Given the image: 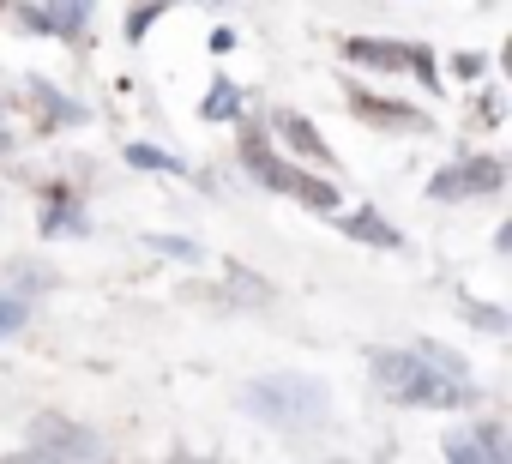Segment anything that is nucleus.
Returning a JSON list of instances; mask_svg holds the SVG:
<instances>
[{"label": "nucleus", "instance_id": "nucleus-1", "mask_svg": "<svg viewBox=\"0 0 512 464\" xmlns=\"http://www.w3.org/2000/svg\"><path fill=\"white\" fill-rule=\"evenodd\" d=\"M374 380H380V392L398 398V404H428V410L476 404V386H470V380L440 374V368L422 362L416 350H374Z\"/></svg>", "mask_w": 512, "mask_h": 464}, {"label": "nucleus", "instance_id": "nucleus-2", "mask_svg": "<svg viewBox=\"0 0 512 464\" xmlns=\"http://www.w3.org/2000/svg\"><path fill=\"white\" fill-rule=\"evenodd\" d=\"M241 404L260 416V422H272V428H284V434H314L320 422H326V386L320 380H302V374H278V380H253L247 392H241Z\"/></svg>", "mask_w": 512, "mask_h": 464}, {"label": "nucleus", "instance_id": "nucleus-3", "mask_svg": "<svg viewBox=\"0 0 512 464\" xmlns=\"http://www.w3.org/2000/svg\"><path fill=\"white\" fill-rule=\"evenodd\" d=\"M241 163L260 175L272 193H290V199H302L308 211H338V187H332V181H320V175H302L296 163H284L278 151H266V145H260V133H247V139H241Z\"/></svg>", "mask_w": 512, "mask_h": 464}, {"label": "nucleus", "instance_id": "nucleus-4", "mask_svg": "<svg viewBox=\"0 0 512 464\" xmlns=\"http://www.w3.org/2000/svg\"><path fill=\"white\" fill-rule=\"evenodd\" d=\"M500 181H506L500 157H464V163H446V169L428 181V193H434L440 205H452V199H464V193H500Z\"/></svg>", "mask_w": 512, "mask_h": 464}, {"label": "nucleus", "instance_id": "nucleus-5", "mask_svg": "<svg viewBox=\"0 0 512 464\" xmlns=\"http://www.w3.org/2000/svg\"><path fill=\"white\" fill-rule=\"evenodd\" d=\"M91 452H97V434H85L79 422H67V416H37L31 422L25 458H91Z\"/></svg>", "mask_w": 512, "mask_h": 464}, {"label": "nucleus", "instance_id": "nucleus-6", "mask_svg": "<svg viewBox=\"0 0 512 464\" xmlns=\"http://www.w3.org/2000/svg\"><path fill=\"white\" fill-rule=\"evenodd\" d=\"M446 458L452 464H506L512 458V440H506L500 422H476V428H464V434L446 440Z\"/></svg>", "mask_w": 512, "mask_h": 464}, {"label": "nucleus", "instance_id": "nucleus-7", "mask_svg": "<svg viewBox=\"0 0 512 464\" xmlns=\"http://www.w3.org/2000/svg\"><path fill=\"white\" fill-rule=\"evenodd\" d=\"M350 109H356L362 121L398 127V133H434V121H428V115H416V109H398V103H380V97H368V91H350Z\"/></svg>", "mask_w": 512, "mask_h": 464}, {"label": "nucleus", "instance_id": "nucleus-8", "mask_svg": "<svg viewBox=\"0 0 512 464\" xmlns=\"http://www.w3.org/2000/svg\"><path fill=\"white\" fill-rule=\"evenodd\" d=\"M31 103L43 109V127H85V103H67L49 79H31Z\"/></svg>", "mask_w": 512, "mask_h": 464}, {"label": "nucleus", "instance_id": "nucleus-9", "mask_svg": "<svg viewBox=\"0 0 512 464\" xmlns=\"http://www.w3.org/2000/svg\"><path fill=\"white\" fill-rule=\"evenodd\" d=\"M49 31L61 37V43H79L85 37V25H91V13H97V0H49Z\"/></svg>", "mask_w": 512, "mask_h": 464}, {"label": "nucleus", "instance_id": "nucleus-10", "mask_svg": "<svg viewBox=\"0 0 512 464\" xmlns=\"http://www.w3.org/2000/svg\"><path fill=\"white\" fill-rule=\"evenodd\" d=\"M344 55L356 67H380V73H404V43H380V37H350Z\"/></svg>", "mask_w": 512, "mask_h": 464}, {"label": "nucleus", "instance_id": "nucleus-11", "mask_svg": "<svg viewBox=\"0 0 512 464\" xmlns=\"http://www.w3.org/2000/svg\"><path fill=\"white\" fill-rule=\"evenodd\" d=\"M272 127L284 133V145H290L296 157H320V163H332V151H326V139H320V133H314V127H308L302 115H290V109H278V115H272Z\"/></svg>", "mask_w": 512, "mask_h": 464}, {"label": "nucleus", "instance_id": "nucleus-12", "mask_svg": "<svg viewBox=\"0 0 512 464\" xmlns=\"http://www.w3.org/2000/svg\"><path fill=\"white\" fill-rule=\"evenodd\" d=\"M43 236H85V211L73 205L67 187H49V211H43Z\"/></svg>", "mask_w": 512, "mask_h": 464}, {"label": "nucleus", "instance_id": "nucleus-13", "mask_svg": "<svg viewBox=\"0 0 512 464\" xmlns=\"http://www.w3.org/2000/svg\"><path fill=\"white\" fill-rule=\"evenodd\" d=\"M344 236H356V242H368V248H404V236L380 217V211H356V217H344Z\"/></svg>", "mask_w": 512, "mask_h": 464}, {"label": "nucleus", "instance_id": "nucleus-14", "mask_svg": "<svg viewBox=\"0 0 512 464\" xmlns=\"http://www.w3.org/2000/svg\"><path fill=\"white\" fill-rule=\"evenodd\" d=\"M199 115H205V121H235V115H241V85L217 79V85H211V97L199 103Z\"/></svg>", "mask_w": 512, "mask_h": 464}, {"label": "nucleus", "instance_id": "nucleus-15", "mask_svg": "<svg viewBox=\"0 0 512 464\" xmlns=\"http://www.w3.org/2000/svg\"><path fill=\"white\" fill-rule=\"evenodd\" d=\"M127 163L133 169H157V175H187V163L169 157V151H157V145H127Z\"/></svg>", "mask_w": 512, "mask_h": 464}, {"label": "nucleus", "instance_id": "nucleus-16", "mask_svg": "<svg viewBox=\"0 0 512 464\" xmlns=\"http://www.w3.org/2000/svg\"><path fill=\"white\" fill-rule=\"evenodd\" d=\"M25 320H31L25 296H13V290H0V338H19V332H25Z\"/></svg>", "mask_w": 512, "mask_h": 464}, {"label": "nucleus", "instance_id": "nucleus-17", "mask_svg": "<svg viewBox=\"0 0 512 464\" xmlns=\"http://www.w3.org/2000/svg\"><path fill=\"white\" fill-rule=\"evenodd\" d=\"M416 356H422V362H434V368H440V374H452V380H470L464 356H458V350H446V344H416Z\"/></svg>", "mask_w": 512, "mask_h": 464}, {"label": "nucleus", "instance_id": "nucleus-18", "mask_svg": "<svg viewBox=\"0 0 512 464\" xmlns=\"http://www.w3.org/2000/svg\"><path fill=\"white\" fill-rule=\"evenodd\" d=\"M404 73H416L428 91H440V73H434V55L422 49V43H404Z\"/></svg>", "mask_w": 512, "mask_h": 464}, {"label": "nucleus", "instance_id": "nucleus-19", "mask_svg": "<svg viewBox=\"0 0 512 464\" xmlns=\"http://www.w3.org/2000/svg\"><path fill=\"white\" fill-rule=\"evenodd\" d=\"M163 7H169V0H145V7H133V13H127V43H145V31L157 25Z\"/></svg>", "mask_w": 512, "mask_h": 464}, {"label": "nucleus", "instance_id": "nucleus-20", "mask_svg": "<svg viewBox=\"0 0 512 464\" xmlns=\"http://www.w3.org/2000/svg\"><path fill=\"white\" fill-rule=\"evenodd\" d=\"M13 284H19V296H31V290H49V284H55V272H49V266L19 260V266H13Z\"/></svg>", "mask_w": 512, "mask_h": 464}, {"label": "nucleus", "instance_id": "nucleus-21", "mask_svg": "<svg viewBox=\"0 0 512 464\" xmlns=\"http://www.w3.org/2000/svg\"><path fill=\"white\" fill-rule=\"evenodd\" d=\"M464 320H476L482 332H506V326H512L500 308H488V302H470V296H464Z\"/></svg>", "mask_w": 512, "mask_h": 464}, {"label": "nucleus", "instance_id": "nucleus-22", "mask_svg": "<svg viewBox=\"0 0 512 464\" xmlns=\"http://www.w3.org/2000/svg\"><path fill=\"white\" fill-rule=\"evenodd\" d=\"M157 254H175V260H199V242H175V236H151Z\"/></svg>", "mask_w": 512, "mask_h": 464}, {"label": "nucleus", "instance_id": "nucleus-23", "mask_svg": "<svg viewBox=\"0 0 512 464\" xmlns=\"http://www.w3.org/2000/svg\"><path fill=\"white\" fill-rule=\"evenodd\" d=\"M19 25H25V31H43V37H55V31H49V13H43V7H19Z\"/></svg>", "mask_w": 512, "mask_h": 464}, {"label": "nucleus", "instance_id": "nucleus-24", "mask_svg": "<svg viewBox=\"0 0 512 464\" xmlns=\"http://www.w3.org/2000/svg\"><path fill=\"white\" fill-rule=\"evenodd\" d=\"M482 67H488L482 55H452V73H458V79H482Z\"/></svg>", "mask_w": 512, "mask_h": 464}, {"label": "nucleus", "instance_id": "nucleus-25", "mask_svg": "<svg viewBox=\"0 0 512 464\" xmlns=\"http://www.w3.org/2000/svg\"><path fill=\"white\" fill-rule=\"evenodd\" d=\"M229 49H235V31H229V25H217V31H211V55H229Z\"/></svg>", "mask_w": 512, "mask_h": 464}, {"label": "nucleus", "instance_id": "nucleus-26", "mask_svg": "<svg viewBox=\"0 0 512 464\" xmlns=\"http://www.w3.org/2000/svg\"><path fill=\"white\" fill-rule=\"evenodd\" d=\"M169 7H175V0H169Z\"/></svg>", "mask_w": 512, "mask_h": 464}]
</instances>
